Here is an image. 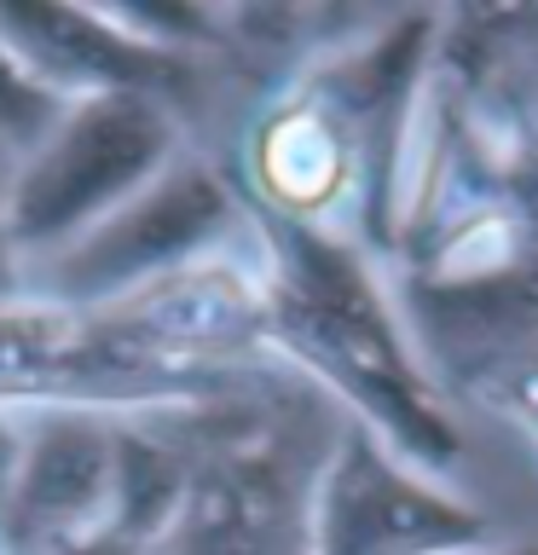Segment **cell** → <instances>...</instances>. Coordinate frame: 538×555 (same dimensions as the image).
Wrapping results in <instances>:
<instances>
[{
    "mask_svg": "<svg viewBox=\"0 0 538 555\" xmlns=\"http://www.w3.org/2000/svg\"><path fill=\"white\" fill-rule=\"evenodd\" d=\"M0 41L12 59L47 87L52 99H111L145 93L174 104L197 81L191 52H168L116 24L111 7H64V0H7L0 7Z\"/></svg>",
    "mask_w": 538,
    "mask_h": 555,
    "instance_id": "52a82bcc",
    "label": "cell"
},
{
    "mask_svg": "<svg viewBox=\"0 0 538 555\" xmlns=\"http://www.w3.org/2000/svg\"><path fill=\"white\" fill-rule=\"evenodd\" d=\"M7 173H12V156L0 151V301H7V295H24V267H17L12 237H7Z\"/></svg>",
    "mask_w": 538,
    "mask_h": 555,
    "instance_id": "30bf717a",
    "label": "cell"
},
{
    "mask_svg": "<svg viewBox=\"0 0 538 555\" xmlns=\"http://www.w3.org/2000/svg\"><path fill=\"white\" fill-rule=\"evenodd\" d=\"M12 457H17V423H12V416H0V492H7Z\"/></svg>",
    "mask_w": 538,
    "mask_h": 555,
    "instance_id": "7c38bea8",
    "label": "cell"
},
{
    "mask_svg": "<svg viewBox=\"0 0 538 555\" xmlns=\"http://www.w3.org/2000/svg\"><path fill=\"white\" fill-rule=\"evenodd\" d=\"M47 555H151V550L128 544V538H116V532H99V538H81V544H64V550H47Z\"/></svg>",
    "mask_w": 538,
    "mask_h": 555,
    "instance_id": "8fae6325",
    "label": "cell"
},
{
    "mask_svg": "<svg viewBox=\"0 0 538 555\" xmlns=\"http://www.w3.org/2000/svg\"><path fill=\"white\" fill-rule=\"evenodd\" d=\"M238 220L243 208L232 185H226V173H215L203 156L180 151L133 203H121L111 220H99L81 243L29 267L24 295L64 301V307L121 301V295L191 267V260L220 255L232 243Z\"/></svg>",
    "mask_w": 538,
    "mask_h": 555,
    "instance_id": "277c9868",
    "label": "cell"
},
{
    "mask_svg": "<svg viewBox=\"0 0 538 555\" xmlns=\"http://www.w3.org/2000/svg\"><path fill=\"white\" fill-rule=\"evenodd\" d=\"M249 185L260 191V203L272 208L278 225H307L319 232V215L342 197L347 185V121L336 93H302L290 104H278L255 121L249 133Z\"/></svg>",
    "mask_w": 538,
    "mask_h": 555,
    "instance_id": "ba28073f",
    "label": "cell"
},
{
    "mask_svg": "<svg viewBox=\"0 0 538 555\" xmlns=\"http://www.w3.org/2000/svg\"><path fill=\"white\" fill-rule=\"evenodd\" d=\"M267 341L324 376L330 388H342L364 416H382L406 446L434 440V416L417 393V376L406 371L388 312L336 237L272 220Z\"/></svg>",
    "mask_w": 538,
    "mask_h": 555,
    "instance_id": "6da1fadb",
    "label": "cell"
},
{
    "mask_svg": "<svg viewBox=\"0 0 538 555\" xmlns=\"http://www.w3.org/2000/svg\"><path fill=\"white\" fill-rule=\"evenodd\" d=\"M59 116H64V99H52L47 87L12 59V47L0 41V151L17 163V156L35 151L52 133Z\"/></svg>",
    "mask_w": 538,
    "mask_h": 555,
    "instance_id": "9c48e42d",
    "label": "cell"
},
{
    "mask_svg": "<svg viewBox=\"0 0 538 555\" xmlns=\"http://www.w3.org/2000/svg\"><path fill=\"white\" fill-rule=\"evenodd\" d=\"M208 399L220 393L151 359L104 307H64L41 301V295L0 301V416H156L180 405H208Z\"/></svg>",
    "mask_w": 538,
    "mask_h": 555,
    "instance_id": "3957f363",
    "label": "cell"
},
{
    "mask_svg": "<svg viewBox=\"0 0 538 555\" xmlns=\"http://www.w3.org/2000/svg\"><path fill=\"white\" fill-rule=\"evenodd\" d=\"M17 457L0 492V555H47L111 532L116 509V416L24 411Z\"/></svg>",
    "mask_w": 538,
    "mask_h": 555,
    "instance_id": "5b68a950",
    "label": "cell"
},
{
    "mask_svg": "<svg viewBox=\"0 0 538 555\" xmlns=\"http://www.w3.org/2000/svg\"><path fill=\"white\" fill-rule=\"evenodd\" d=\"M521 555H538V550H521Z\"/></svg>",
    "mask_w": 538,
    "mask_h": 555,
    "instance_id": "4fadbf2b",
    "label": "cell"
},
{
    "mask_svg": "<svg viewBox=\"0 0 538 555\" xmlns=\"http://www.w3.org/2000/svg\"><path fill=\"white\" fill-rule=\"evenodd\" d=\"M475 532L469 509L417 486L364 428H347L312 486L307 555H434Z\"/></svg>",
    "mask_w": 538,
    "mask_h": 555,
    "instance_id": "8992f818",
    "label": "cell"
},
{
    "mask_svg": "<svg viewBox=\"0 0 538 555\" xmlns=\"http://www.w3.org/2000/svg\"><path fill=\"white\" fill-rule=\"evenodd\" d=\"M180 151V121L163 99L111 93L64 104L52 133L7 173V237L17 267L29 272L81 243L99 220L133 203Z\"/></svg>",
    "mask_w": 538,
    "mask_h": 555,
    "instance_id": "7a4b0ae2",
    "label": "cell"
}]
</instances>
